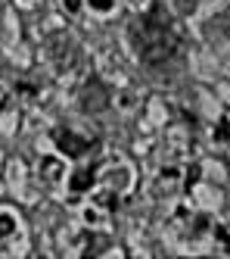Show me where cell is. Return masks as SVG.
<instances>
[{"mask_svg": "<svg viewBox=\"0 0 230 259\" xmlns=\"http://www.w3.org/2000/svg\"><path fill=\"white\" fill-rule=\"evenodd\" d=\"M156 188H159V194H175L181 188V169H178V165H168V169L159 175Z\"/></svg>", "mask_w": 230, "mask_h": 259, "instance_id": "cell-2", "label": "cell"}, {"mask_svg": "<svg viewBox=\"0 0 230 259\" xmlns=\"http://www.w3.org/2000/svg\"><path fill=\"white\" fill-rule=\"evenodd\" d=\"M175 50H178L175 31H171L165 22H159V19H143L140 34H137V53L149 66H159V63L171 60Z\"/></svg>", "mask_w": 230, "mask_h": 259, "instance_id": "cell-1", "label": "cell"}]
</instances>
